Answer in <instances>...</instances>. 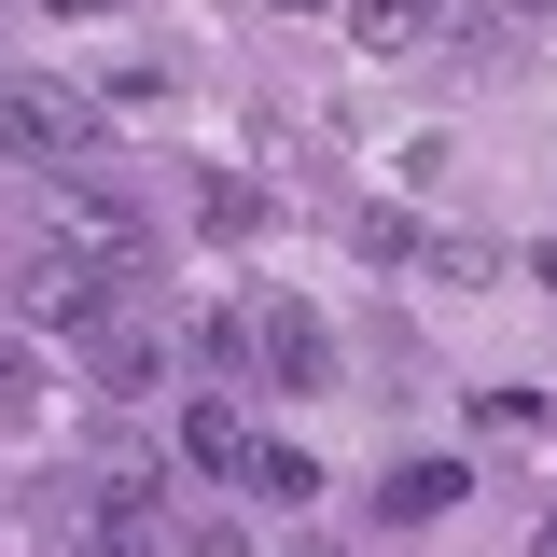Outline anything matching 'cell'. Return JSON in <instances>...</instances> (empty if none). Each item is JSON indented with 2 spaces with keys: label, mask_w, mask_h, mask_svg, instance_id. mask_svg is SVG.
Masks as SVG:
<instances>
[{
  "label": "cell",
  "mask_w": 557,
  "mask_h": 557,
  "mask_svg": "<svg viewBox=\"0 0 557 557\" xmlns=\"http://www.w3.org/2000/svg\"><path fill=\"white\" fill-rule=\"evenodd\" d=\"M84 153H98L84 84H0V168H84Z\"/></svg>",
  "instance_id": "cell-1"
},
{
  "label": "cell",
  "mask_w": 557,
  "mask_h": 557,
  "mask_svg": "<svg viewBox=\"0 0 557 557\" xmlns=\"http://www.w3.org/2000/svg\"><path fill=\"white\" fill-rule=\"evenodd\" d=\"M84 362H98L112 405H153V391H168V335H139V321H112V307L84 321Z\"/></svg>",
  "instance_id": "cell-5"
},
{
  "label": "cell",
  "mask_w": 557,
  "mask_h": 557,
  "mask_svg": "<svg viewBox=\"0 0 557 557\" xmlns=\"http://www.w3.org/2000/svg\"><path fill=\"white\" fill-rule=\"evenodd\" d=\"M544 557H557V516H544Z\"/></svg>",
  "instance_id": "cell-14"
},
{
  "label": "cell",
  "mask_w": 557,
  "mask_h": 557,
  "mask_svg": "<svg viewBox=\"0 0 557 557\" xmlns=\"http://www.w3.org/2000/svg\"><path fill=\"white\" fill-rule=\"evenodd\" d=\"M251 487H265V502H321V460H307V446H265V432H251Z\"/></svg>",
  "instance_id": "cell-10"
},
{
  "label": "cell",
  "mask_w": 557,
  "mask_h": 557,
  "mask_svg": "<svg viewBox=\"0 0 557 557\" xmlns=\"http://www.w3.org/2000/svg\"><path fill=\"white\" fill-rule=\"evenodd\" d=\"M460 502H474V487H460V460H405V474L376 487V516H391V530H432V516H460Z\"/></svg>",
  "instance_id": "cell-8"
},
{
  "label": "cell",
  "mask_w": 557,
  "mask_h": 557,
  "mask_svg": "<svg viewBox=\"0 0 557 557\" xmlns=\"http://www.w3.org/2000/svg\"><path fill=\"white\" fill-rule=\"evenodd\" d=\"M251 362H265L278 391H335V321H321L307 293H265V307H251Z\"/></svg>",
  "instance_id": "cell-3"
},
{
  "label": "cell",
  "mask_w": 557,
  "mask_h": 557,
  "mask_svg": "<svg viewBox=\"0 0 557 557\" xmlns=\"http://www.w3.org/2000/svg\"><path fill=\"white\" fill-rule=\"evenodd\" d=\"M348 42H362V57H432V42H446V0H348Z\"/></svg>",
  "instance_id": "cell-7"
},
{
  "label": "cell",
  "mask_w": 557,
  "mask_h": 557,
  "mask_svg": "<svg viewBox=\"0 0 557 557\" xmlns=\"http://www.w3.org/2000/svg\"><path fill=\"white\" fill-rule=\"evenodd\" d=\"M278 14H321V0H278Z\"/></svg>",
  "instance_id": "cell-12"
},
{
  "label": "cell",
  "mask_w": 557,
  "mask_h": 557,
  "mask_svg": "<svg viewBox=\"0 0 557 557\" xmlns=\"http://www.w3.org/2000/svg\"><path fill=\"white\" fill-rule=\"evenodd\" d=\"M57 251H84V265L139 278V265H153V223H139V196H112V182L57 168Z\"/></svg>",
  "instance_id": "cell-2"
},
{
  "label": "cell",
  "mask_w": 557,
  "mask_h": 557,
  "mask_svg": "<svg viewBox=\"0 0 557 557\" xmlns=\"http://www.w3.org/2000/svg\"><path fill=\"white\" fill-rule=\"evenodd\" d=\"M57 14H112V0H57Z\"/></svg>",
  "instance_id": "cell-11"
},
{
  "label": "cell",
  "mask_w": 557,
  "mask_h": 557,
  "mask_svg": "<svg viewBox=\"0 0 557 557\" xmlns=\"http://www.w3.org/2000/svg\"><path fill=\"white\" fill-rule=\"evenodd\" d=\"M70 530L98 557H153V474H98L84 502H70Z\"/></svg>",
  "instance_id": "cell-6"
},
{
  "label": "cell",
  "mask_w": 557,
  "mask_h": 557,
  "mask_svg": "<svg viewBox=\"0 0 557 557\" xmlns=\"http://www.w3.org/2000/svg\"><path fill=\"white\" fill-rule=\"evenodd\" d=\"M14 307H28V321H57V335H84V321L112 307V265H84V251H42V265L14 278Z\"/></svg>",
  "instance_id": "cell-4"
},
{
  "label": "cell",
  "mask_w": 557,
  "mask_h": 557,
  "mask_svg": "<svg viewBox=\"0 0 557 557\" xmlns=\"http://www.w3.org/2000/svg\"><path fill=\"white\" fill-rule=\"evenodd\" d=\"M293 557H335V544H293Z\"/></svg>",
  "instance_id": "cell-13"
},
{
  "label": "cell",
  "mask_w": 557,
  "mask_h": 557,
  "mask_svg": "<svg viewBox=\"0 0 557 557\" xmlns=\"http://www.w3.org/2000/svg\"><path fill=\"white\" fill-rule=\"evenodd\" d=\"M182 460H196V474H251V418H237V405H196V418H182Z\"/></svg>",
  "instance_id": "cell-9"
}]
</instances>
